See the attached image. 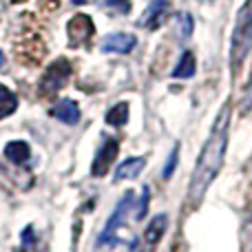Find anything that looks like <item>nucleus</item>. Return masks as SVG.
<instances>
[{
    "label": "nucleus",
    "mask_w": 252,
    "mask_h": 252,
    "mask_svg": "<svg viewBox=\"0 0 252 252\" xmlns=\"http://www.w3.org/2000/svg\"><path fill=\"white\" fill-rule=\"evenodd\" d=\"M228 126H230V104H226L221 109L217 122H215L213 130H210L208 139H206L204 148L199 153L195 173L190 177V186H188V206H199L208 186L215 182V177L221 170L228 148Z\"/></svg>",
    "instance_id": "1"
},
{
    "label": "nucleus",
    "mask_w": 252,
    "mask_h": 252,
    "mask_svg": "<svg viewBox=\"0 0 252 252\" xmlns=\"http://www.w3.org/2000/svg\"><path fill=\"white\" fill-rule=\"evenodd\" d=\"M252 49V0H246L232 31V47H230V62L232 69H239V64L248 58Z\"/></svg>",
    "instance_id": "2"
},
{
    "label": "nucleus",
    "mask_w": 252,
    "mask_h": 252,
    "mask_svg": "<svg viewBox=\"0 0 252 252\" xmlns=\"http://www.w3.org/2000/svg\"><path fill=\"white\" fill-rule=\"evenodd\" d=\"M69 75H71L69 60H64V58L56 60L47 71H44L42 80H40V93H42V95H53V93H58L66 84Z\"/></svg>",
    "instance_id": "3"
},
{
    "label": "nucleus",
    "mask_w": 252,
    "mask_h": 252,
    "mask_svg": "<svg viewBox=\"0 0 252 252\" xmlns=\"http://www.w3.org/2000/svg\"><path fill=\"white\" fill-rule=\"evenodd\" d=\"M66 31H69V44L71 47H80V44H84L87 40H91L95 27H93V20L87 16V13H78V16H73L69 20Z\"/></svg>",
    "instance_id": "4"
},
{
    "label": "nucleus",
    "mask_w": 252,
    "mask_h": 252,
    "mask_svg": "<svg viewBox=\"0 0 252 252\" xmlns=\"http://www.w3.org/2000/svg\"><path fill=\"white\" fill-rule=\"evenodd\" d=\"M118 151H120L118 139H106L102 144L100 151L95 153V159H93V168H91L93 177H104L109 173V168L113 166L115 157H118Z\"/></svg>",
    "instance_id": "5"
},
{
    "label": "nucleus",
    "mask_w": 252,
    "mask_h": 252,
    "mask_svg": "<svg viewBox=\"0 0 252 252\" xmlns=\"http://www.w3.org/2000/svg\"><path fill=\"white\" fill-rule=\"evenodd\" d=\"M135 44H137V35L115 31V33H109L102 38L100 49L104 53H122V56H126V53H130L135 49Z\"/></svg>",
    "instance_id": "6"
},
{
    "label": "nucleus",
    "mask_w": 252,
    "mask_h": 252,
    "mask_svg": "<svg viewBox=\"0 0 252 252\" xmlns=\"http://www.w3.org/2000/svg\"><path fill=\"white\" fill-rule=\"evenodd\" d=\"M130 204H133V192H126V195L122 197V201L118 204V208H115V213L109 217V223H106L104 232L100 235V241H97L100 246H106L115 239V232H118V228L122 226V221L126 217V210H128Z\"/></svg>",
    "instance_id": "7"
},
{
    "label": "nucleus",
    "mask_w": 252,
    "mask_h": 252,
    "mask_svg": "<svg viewBox=\"0 0 252 252\" xmlns=\"http://www.w3.org/2000/svg\"><path fill=\"white\" fill-rule=\"evenodd\" d=\"M168 9H170L168 0H153L146 7V11L142 13V18H139V27H144V29H157V27H161L164 18L168 16Z\"/></svg>",
    "instance_id": "8"
},
{
    "label": "nucleus",
    "mask_w": 252,
    "mask_h": 252,
    "mask_svg": "<svg viewBox=\"0 0 252 252\" xmlns=\"http://www.w3.org/2000/svg\"><path fill=\"white\" fill-rule=\"evenodd\" d=\"M51 115L56 120H60L62 124L73 126L80 122V106H78V102L71 100V97H62V100H58L56 104H53Z\"/></svg>",
    "instance_id": "9"
},
{
    "label": "nucleus",
    "mask_w": 252,
    "mask_h": 252,
    "mask_svg": "<svg viewBox=\"0 0 252 252\" xmlns=\"http://www.w3.org/2000/svg\"><path fill=\"white\" fill-rule=\"evenodd\" d=\"M144 166H146V159H144V157H128V159H124L122 164L115 168L113 179H115V182L135 179V177H137V175L144 170Z\"/></svg>",
    "instance_id": "10"
},
{
    "label": "nucleus",
    "mask_w": 252,
    "mask_h": 252,
    "mask_svg": "<svg viewBox=\"0 0 252 252\" xmlns=\"http://www.w3.org/2000/svg\"><path fill=\"white\" fill-rule=\"evenodd\" d=\"M4 157H7L11 164L22 166L25 161H29L31 146L27 142H22V139H13V142H9L7 146H4Z\"/></svg>",
    "instance_id": "11"
},
{
    "label": "nucleus",
    "mask_w": 252,
    "mask_h": 252,
    "mask_svg": "<svg viewBox=\"0 0 252 252\" xmlns=\"http://www.w3.org/2000/svg\"><path fill=\"white\" fill-rule=\"evenodd\" d=\"M166 228H168V217H166V215H155L153 221L148 223L146 232H144V241H146L148 248H153V246L159 244V239L164 237Z\"/></svg>",
    "instance_id": "12"
},
{
    "label": "nucleus",
    "mask_w": 252,
    "mask_h": 252,
    "mask_svg": "<svg viewBox=\"0 0 252 252\" xmlns=\"http://www.w3.org/2000/svg\"><path fill=\"white\" fill-rule=\"evenodd\" d=\"M18 109V97L11 89H7L4 84H0V120L9 118L11 113H16Z\"/></svg>",
    "instance_id": "13"
},
{
    "label": "nucleus",
    "mask_w": 252,
    "mask_h": 252,
    "mask_svg": "<svg viewBox=\"0 0 252 252\" xmlns=\"http://www.w3.org/2000/svg\"><path fill=\"white\" fill-rule=\"evenodd\" d=\"M195 56L190 51H186L182 58H179L177 66L173 69V78H192L195 75Z\"/></svg>",
    "instance_id": "14"
},
{
    "label": "nucleus",
    "mask_w": 252,
    "mask_h": 252,
    "mask_svg": "<svg viewBox=\"0 0 252 252\" xmlns=\"http://www.w3.org/2000/svg\"><path fill=\"white\" fill-rule=\"evenodd\" d=\"M126 122H128V104L126 102H120V104H115L113 109L106 113V124L111 126H124Z\"/></svg>",
    "instance_id": "15"
},
{
    "label": "nucleus",
    "mask_w": 252,
    "mask_h": 252,
    "mask_svg": "<svg viewBox=\"0 0 252 252\" xmlns=\"http://www.w3.org/2000/svg\"><path fill=\"white\" fill-rule=\"evenodd\" d=\"M177 33L179 38H188L192 33V16L188 11L177 13Z\"/></svg>",
    "instance_id": "16"
},
{
    "label": "nucleus",
    "mask_w": 252,
    "mask_h": 252,
    "mask_svg": "<svg viewBox=\"0 0 252 252\" xmlns=\"http://www.w3.org/2000/svg\"><path fill=\"white\" fill-rule=\"evenodd\" d=\"M177 159H179V146L175 144L173 151H170V155H168V161H166V166H164V179H170V175L175 173V168H177Z\"/></svg>",
    "instance_id": "17"
},
{
    "label": "nucleus",
    "mask_w": 252,
    "mask_h": 252,
    "mask_svg": "<svg viewBox=\"0 0 252 252\" xmlns=\"http://www.w3.org/2000/svg\"><path fill=\"white\" fill-rule=\"evenodd\" d=\"M97 4L104 9H118L122 13H126L130 9V0H97Z\"/></svg>",
    "instance_id": "18"
},
{
    "label": "nucleus",
    "mask_w": 252,
    "mask_h": 252,
    "mask_svg": "<svg viewBox=\"0 0 252 252\" xmlns=\"http://www.w3.org/2000/svg\"><path fill=\"white\" fill-rule=\"evenodd\" d=\"M148 199H151V190H148V186H144V188H142V199H139V208H137V213H135V217H137V219H144V217H146Z\"/></svg>",
    "instance_id": "19"
},
{
    "label": "nucleus",
    "mask_w": 252,
    "mask_h": 252,
    "mask_svg": "<svg viewBox=\"0 0 252 252\" xmlns=\"http://www.w3.org/2000/svg\"><path fill=\"white\" fill-rule=\"evenodd\" d=\"M252 109V75H250V82L246 87V97H244V104H241V113H248Z\"/></svg>",
    "instance_id": "20"
},
{
    "label": "nucleus",
    "mask_w": 252,
    "mask_h": 252,
    "mask_svg": "<svg viewBox=\"0 0 252 252\" xmlns=\"http://www.w3.org/2000/svg\"><path fill=\"white\" fill-rule=\"evenodd\" d=\"M33 241H35V237H33V228L27 226L25 230H22V246H31Z\"/></svg>",
    "instance_id": "21"
},
{
    "label": "nucleus",
    "mask_w": 252,
    "mask_h": 252,
    "mask_svg": "<svg viewBox=\"0 0 252 252\" xmlns=\"http://www.w3.org/2000/svg\"><path fill=\"white\" fill-rule=\"evenodd\" d=\"M2 64H4V53L0 51V69H2Z\"/></svg>",
    "instance_id": "22"
},
{
    "label": "nucleus",
    "mask_w": 252,
    "mask_h": 252,
    "mask_svg": "<svg viewBox=\"0 0 252 252\" xmlns=\"http://www.w3.org/2000/svg\"><path fill=\"white\" fill-rule=\"evenodd\" d=\"M73 4H84V2H89V0H71Z\"/></svg>",
    "instance_id": "23"
}]
</instances>
